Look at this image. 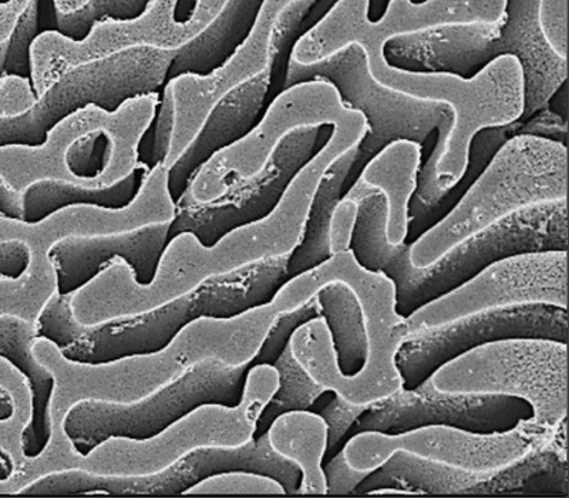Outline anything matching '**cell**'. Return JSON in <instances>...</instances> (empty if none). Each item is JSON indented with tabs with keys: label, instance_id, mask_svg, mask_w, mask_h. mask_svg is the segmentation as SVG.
Wrapping results in <instances>:
<instances>
[{
	"label": "cell",
	"instance_id": "cell-1",
	"mask_svg": "<svg viewBox=\"0 0 569 498\" xmlns=\"http://www.w3.org/2000/svg\"><path fill=\"white\" fill-rule=\"evenodd\" d=\"M368 0H340L295 43L289 62L307 67L327 60L348 44L359 43L368 54L373 77L405 94L445 103L452 124L440 153L422 163L411 199L433 206L461 181L468 166L470 142L478 132L519 121L525 108V79L518 58L501 57L472 79L450 73L410 72L389 66L388 42L370 20Z\"/></svg>",
	"mask_w": 569,
	"mask_h": 498
},
{
	"label": "cell",
	"instance_id": "cell-2",
	"mask_svg": "<svg viewBox=\"0 0 569 498\" xmlns=\"http://www.w3.org/2000/svg\"><path fill=\"white\" fill-rule=\"evenodd\" d=\"M289 258L259 260L204 278L189 291L149 309L84 323L73 295L54 292L34 320L38 340H48L68 362L102 367L160 355L183 329L201 320L229 321L269 305L288 281Z\"/></svg>",
	"mask_w": 569,
	"mask_h": 498
},
{
	"label": "cell",
	"instance_id": "cell-3",
	"mask_svg": "<svg viewBox=\"0 0 569 498\" xmlns=\"http://www.w3.org/2000/svg\"><path fill=\"white\" fill-rule=\"evenodd\" d=\"M386 218V200L380 193L359 201L351 251L365 269L381 271L391 278L397 288V310L403 317L462 286L503 258L568 251L567 200L515 213L470 237L426 269L410 263L409 242L388 245Z\"/></svg>",
	"mask_w": 569,
	"mask_h": 498
},
{
	"label": "cell",
	"instance_id": "cell-4",
	"mask_svg": "<svg viewBox=\"0 0 569 498\" xmlns=\"http://www.w3.org/2000/svg\"><path fill=\"white\" fill-rule=\"evenodd\" d=\"M539 0H510L497 24L449 26L388 40L389 66L410 72L450 73L472 79L498 58H518L525 79L520 123L548 108L568 79V63L546 43L538 21Z\"/></svg>",
	"mask_w": 569,
	"mask_h": 498
},
{
	"label": "cell",
	"instance_id": "cell-5",
	"mask_svg": "<svg viewBox=\"0 0 569 498\" xmlns=\"http://www.w3.org/2000/svg\"><path fill=\"white\" fill-rule=\"evenodd\" d=\"M567 147L549 139H509L456 207L409 246L410 263L426 269L452 248L528 208L567 200Z\"/></svg>",
	"mask_w": 569,
	"mask_h": 498
},
{
	"label": "cell",
	"instance_id": "cell-6",
	"mask_svg": "<svg viewBox=\"0 0 569 498\" xmlns=\"http://www.w3.org/2000/svg\"><path fill=\"white\" fill-rule=\"evenodd\" d=\"M252 370L251 357L240 363L208 357L138 401L80 399L63 416V436L84 459L110 439L150 441L201 408H240Z\"/></svg>",
	"mask_w": 569,
	"mask_h": 498
},
{
	"label": "cell",
	"instance_id": "cell-7",
	"mask_svg": "<svg viewBox=\"0 0 569 498\" xmlns=\"http://www.w3.org/2000/svg\"><path fill=\"white\" fill-rule=\"evenodd\" d=\"M312 0H266L251 33L233 57L208 77L182 74L164 86L173 107L170 168L204 123L208 114L237 87L271 71L266 108L284 90L290 54L306 26Z\"/></svg>",
	"mask_w": 569,
	"mask_h": 498
},
{
	"label": "cell",
	"instance_id": "cell-8",
	"mask_svg": "<svg viewBox=\"0 0 569 498\" xmlns=\"http://www.w3.org/2000/svg\"><path fill=\"white\" fill-rule=\"evenodd\" d=\"M318 79L332 84L342 102L368 121V135L358 147L342 196L356 183L363 167L389 143L408 139L422 147L437 132V143L426 161L437 158L443 148L452 124L451 109L445 103L420 100L381 84L371 73L368 54L361 44H348L327 60L307 67L289 62L284 90Z\"/></svg>",
	"mask_w": 569,
	"mask_h": 498
},
{
	"label": "cell",
	"instance_id": "cell-9",
	"mask_svg": "<svg viewBox=\"0 0 569 498\" xmlns=\"http://www.w3.org/2000/svg\"><path fill=\"white\" fill-rule=\"evenodd\" d=\"M435 390L452 396H499L530 405L531 419L560 432L568 412V345L516 338L475 347L431 375Z\"/></svg>",
	"mask_w": 569,
	"mask_h": 498
},
{
	"label": "cell",
	"instance_id": "cell-10",
	"mask_svg": "<svg viewBox=\"0 0 569 498\" xmlns=\"http://www.w3.org/2000/svg\"><path fill=\"white\" fill-rule=\"evenodd\" d=\"M274 480L284 495L298 494L301 472L272 448L269 434L237 446H197L162 470L141 475L96 474L80 468L52 471L24 486L26 496H181L220 475Z\"/></svg>",
	"mask_w": 569,
	"mask_h": 498
},
{
	"label": "cell",
	"instance_id": "cell-11",
	"mask_svg": "<svg viewBox=\"0 0 569 498\" xmlns=\"http://www.w3.org/2000/svg\"><path fill=\"white\" fill-rule=\"evenodd\" d=\"M176 51L139 48L84 63L58 78L27 112L0 116V148L38 147L52 127L89 107L113 113L133 98L159 92Z\"/></svg>",
	"mask_w": 569,
	"mask_h": 498
},
{
	"label": "cell",
	"instance_id": "cell-12",
	"mask_svg": "<svg viewBox=\"0 0 569 498\" xmlns=\"http://www.w3.org/2000/svg\"><path fill=\"white\" fill-rule=\"evenodd\" d=\"M559 437L532 419L521 420L512 430L473 432L450 426H426L387 434L361 431L342 446V456L352 470H379L393 455L405 454L452 470L491 475L518 465L548 448Z\"/></svg>",
	"mask_w": 569,
	"mask_h": 498
},
{
	"label": "cell",
	"instance_id": "cell-13",
	"mask_svg": "<svg viewBox=\"0 0 569 498\" xmlns=\"http://www.w3.org/2000/svg\"><path fill=\"white\" fill-rule=\"evenodd\" d=\"M182 3L149 0L147 10L138 19L97 22L81 42L54 31L40 33L31 48L34 94H43L63 73L84 63L139 48L177 51L197 37L224 4L222 0H199L188 14H179Z\"/></svg>",
	"mask_w": 569,
	"mask_h": 498
},
{
	"label": "cell",
	"instance_id": "cell-14",
	"mask_svg": "<svg viewBox=\"0 0 569 498\" xmlns=\"http://www.w3.org/2000/svg\"><path fill=\"white\" fill-rule=\"evenodd\" d=\"M567 265L568 251L528 252L498 260L405 317L395 335L406 343L468 317L512 307L548 305L568 310Z\"/></svg>",
	"mask_w": 569,
	"mask_h": 498
},
{
	"label": "cell",
	"instance_id": "cell-15",
	"mask_svg": "<svg viewBox=\"0 0 569 498\" xmlns=\"http://www.w3.org/2000/svg\"><path fill=\"white\" fill-rule=\"evenodd\" d=\"M329 137L328 126L295 130L278 145L263 170L231 179L214 199L197 201L184 192L173 207L168 245L178 236L190 235L202 248L212 249L233 231L269 217L296 173Z\"/></svg>",
	"mask_w": 569,
	"mask_h": 498
},
{
	"label": "cell",
	"instance_id": "cell-16",
	"mask_svg": "<svg viewBox=\"0 0 569 498\" xmlns=\"http://www.w3.org/2000/svg\"><path fill=\"white\" fill-rule=\"evenodd\" d=\"M362 119L361 113L342 102L327 80L289 87L264 109L246 137L220 150L197 171L186 192L197 201L212 200L231 179L251 177L263 170L290 132L305 127L351 124Z\"/></svg>",
	"mask_w": 569,
	"mask_h": 498
},
{
	"label": "cell",
	"instance_id": "cell-17",
	"mask_svg": "<svg viewBox=\"0 0 569 498\" xmlns=\"http://www.w3.org/2000/svg\"><path fill=\"white\" fill-rule=\"evenodd\" d=\"M533 338L568 345V310L548 305L481 312L400 347L397 365L403 388H416L441 365L491 341Z\"/></svg>",
	"mask_w": 569,
	"mask_h": 498
},
{
	"label": "cell",
	"instance_id": "cell-18",
	"mask_svg": "<svg viewBox=\"0 0 569 498\" xmlns=\"http://www.w3.org/2000/svg\"><path fill=\"white\" fill-rule=\"evenodd\" d=\"M530 405L522 399L499 396H452L435 390L431 380L393 394L371 405L359 416L353 434L380 431L399 434L426 426H450L473 432L512 430L531 419Z\"/></svg>",
	"mask_w": 569,
	"mask_h": 498
},
{
	"label": "cell",
	"instance_id": "cell-19",
	"mask_svg": "<svg viewBox=\"0 0 569 498\" xmlns=\"http://www.w3.org/2000/svg\"><path fill=\"white\" fill-rule=\"evenodd\" d=\"M171 221L150 222L110 233L71 235L56 240L46 258L54 270L57 292L77 295L118 259L129 266L139 287H149L168 247Z\"/></svg>",
	"mask_w": 569,
	"mask_h": 498
},
{
	"label": "cell",
	"instance_id": "cell-20",
	"mask_svg": "<svg viewBox=\"0 0 569 498\" xmlns=\"http://www.w3.org/2000/svg\"><path fill=\"white\" fill-rule=\"evenodd\" d=\"M271 71H264L237 87L208 114L201 129L181 156L168 168V192L173 205L181 199L191 179L220 150L240 141L258 123L266 109Z\"/></svg>",
	"mask_w": 569,
	"mask_h": 498
},
{
	"label": "cell",
	"instance_id": "cell-21",
	"mask_svg": "<svg viewBox=\"0 0 569 498\" xmlns=\"http://www.w3.org/2000/svg\"><path fill=\"white\" fill-rule=\"evenodd\" d=\"M34 322L20 316L0 315V358L24 376L31 394V416L21 431L20 449L28 460H37L48 450L52 428L51 402L57 388L56 375L34 356Z\"/></svg>",
	"mask_w": 569,
	"mask_h": 498
},
{
	"label": "cell",
	"instance_id": "cell-22",
	"mask_svg": "<svg viewBox=\"0 0 569 498\" xmlns=\"http://www.w3.org/2000/svg\"><path fill=\"white\" fill-rule=\"evenodd\" d=\"M422 155L421 145L408 139L387 145L363 167L356 183L341 197L356 202L373 193L385 197L388 245L400 246L408 242L409 207L417 189Z\"/></svg>",
	"mask_w": 569,
	"mask_h": 498
},
{
	"label": "cell",
	"instance_id": "cell-23",
	"mask_svg": "<svg viewBox=\"0 0 569 498\" xmlns=\"http://www.w3.org/2000/svg\"><path fill=\"white\" fill-rule=\"evenodd\" d=\"M261 3L259 0H226L219 14L176 51L167 82L182 74L208 77L224 66L251 33Z\"/></svg>",
	"mask_w": 569,
	"mask_h": 498
},
{
	"label": "cell",
	"instance_id": "cell-24",
	"mask_svg": "<svg viewBox=\"0 0 569 498\" xmlns=\"http://www.w3.org/2000/svg\"><path fill=\"white\" fill-rule=\"evenodd\" d=\"M149 171L137 168L110 183H84L67 179H42L22 190L24 219L22 223L38 225L69 207H98L103 210H126L136 202Z\"/></svg>",
	"mask_w": 569,
	"mask_h": 498
},
{
	"label": "cell",
	"instance_id": "cell-25",
	"mask_svg": "<svg viewBox=\"0 0 569 498\" xmlns=\"http://www.w3.org/2000/svg\"><path fill=\"white\" fill-rule=\"evenodd\" d=\"M269 437L278 454L301 472L299 495H328L323 459L328 449L327 421L311 410H293L272 422Z\"/></svg>",
	"mask_w": 569,
	"mask_h": 498
},
{
	"label": "cell",
	"instance_id": "cell-26",
	"mask_svg": "<svg viewBox=\"0 0 569 498\" xmlns=\"http://www.w3.org/2000/svg\"><path fill=\"white\" fill-rule=\"evenodd\" d=\"M358 147L348 150L330 167L313 197L303 240L288 260V280L316 268L332 255L329 251V225L332 213L342 197V188L350 173Z\"/></svg>",
	"mask_w": 569,
	"mask_h": 498
},
{
	"label": "cell",
	"instance_id": "cell-27",
	"mask_svg": "<svg viewBox=\"0 0 569 498\" xmlns=\"http://www.w3.org/2000/svg\"><path fill=\"white\" fill-rule=\"evenodd\" d=\"M521 123L516 121L513 124L498 127V129L481 130L476 135L470 142L468 166L466 173L460 182L447 193L443 199H440L437 205L422 206L420 202L411 199L409 207V245L416 241L418 237L426 233L427 230L433 228L452 208L461 200V197L467 193V190L472 187L476 179L489 166L493 156L505 143L516 136H519Z\"/></svg>",
	"mask_w": 569,
	"mask_h": 498
},
{
	"label": "cell",
	"instance_id": "cell-28",
	"mask_svg": "<svg viewBox=\"0 0 569 498\" xmlns=\"http://www.w3.org/2000/svg\"><path fill=\"white\" fill-rule=\"evenodd\" d=\"M568 491V468L560 445L550 444L507 470L490 475L473 495L565 494Z\"/></svg>",
	"mask_w": 569,
	"mask_h": 498
},
{
	"label": "cell",
	"instance_id": "cell-29",
	"mask_svg": "<svg viewBox=\"0 0 569 498\" xmlns=\"http://www.w3.org/2000/svg\"><path fill=\"white\" fill-rule=\"evenodd\" d=\"M317 300L332 335L340 369L346 375L358 372L368 351V340L356 297L342 283H330L317 295Z\"/></svg>",
	"mask_w": 569,
	"mask_h": 498
},
{
	"label": "cell",
	"instance_id": "cell-30",
	"mask_svg": "<svg viewBox=\"0 0 569 498\" xmlns=\"http://www.w3.org/2000/svg\"><path fill=\"white\" fill-rule=\"evenodd\" d=\"M278 374V388L260 410L253 421L251 438L259 439L269 434L272 422L283 414L293 410H310L313 405L321 401L325 392L322 387L313 384L300 365L296 362L289 345L284 347L281 356L272 363Z\"/></svg>",
	"mask_w": 569,
	"mask_h": 498
},
{
	"label": "cell",
	"instance_id": "cell-31",
	"mask_svg": "<svg viewBox=\"0 0 569 498\" xmlns=\"http://www.w3.org/2000/svg\"><path fill=\"white\" fill-rule=\"evenodd\" d=\"M381 468L418 495H472L490 477L452 470L405 454L393 455Z\"/></svg>",
	"mask_w": 569,
	"mask_h": 498
},
{
	"label": "cell",
	"instance_id": "cell-32",
	"mask_svg": "<svg viewBox=\"0 0 569 498\" xmlns=\"http://www.w3.org/2000/svg\"><path fill=\"white\" fill-rule=\"evenodd\" d=\"M147 6V0H57L52 2L56 32L81 42L97 22L138 19Z\"/></svg>",
	"mask_w": 569,
	"mask_h": 498
},
{
	"label": "cell",
	"instance_id": "cell-33",
	"mask_svg": "<svg viewBox=\"0 0 569 498\" xmlns=\"http://www.w3.org/2000/svg\"><path fill=\"white\" fill-rule=\"evenodd\" d=\"M40 29L39 2H28L13 32L0 42V82L6 78H20L31 82V48Z\"/></svg>",
	"mask_w": 569,
	"mask_h": 498
},
{
	"label": "cell",
	"instance_id": "cell-34",
	"mask_svg": "<svg viewBox=\"0 0 569 498\" xmlns=\"http://www.w3.org/2000/svg\"><path fill=\"white\" fill-rule=\"evenodd\" d=\"M539 27L556 56L567 60L568 53V2L567 0H539Z\"/></svg>",
	"mask_w": 569,
	"mask_h": 498
},
{
	"label": "cell",
	"instance_id": "cell-35",
	"mask_svg": "<svg viewBox=\"0 0 569 498\" xmlns=\"http://www.w3.org/2000/svg\"><path fill=\"white\" fill-rule=\"evenodd\" d=\"M368 408L356 407V405L347 404L339 397L329 399L327 407L321 410L323 420L328 426V449L327 455H333L336 446L351 432L353 425Z\"/></svg>",
	"mask_w": 569,
	"mask_h": 498
},
{
	"label": "cell",
	"instance_id": "cell-36",
	"mask_svg": "<svg viewBox=\"0 0 569 498\" xmlns=\"http://www.w3.org/2000/svg\"><path fill=\"white\" fill-rule=\"evenodd\" d=\"M33 248L20 237L0 239V281H20L34 266Z\"/></svg>",
	"mask_w": 569,
	"mask_h": 498
},
{
	"label": "cell",
	"instance_id": "cell-37",
	"mask_svg": "<svg viewBox=\"0 0 569 498\" xmlns=\"http://www.w3.org/2000/svg\"><path fill=\"white\" fill-rule=\"evenodd\" d=\"M359 202L341 199L336 206L329 225L330 255L351 251L353 230H356Z\"/></svg>",
	"mask_w": 569,
	"mask_h": 498
},
{
	"label": "cell",
	"instance_id": "cell-38",
	"mask_svg": "<svg viewBox=\"0 0 569 498\" xmlns=\"http://www.w3.org/2000/svg\"><path fill=\"white\" fill-rule=\"evenodd\" d=\"M156 129L152 145V167L167 165L171 152L173 130V107L170 94L162 87L159 108H157Z\"/></svg>",
	"mask_w": 569,
	"mask_h": 498
},
{
	"label": "cell",
	"instance_id": "cell-39",
	"mask_svg": "<svg viewBox=\"0 0 569 498\" xmlns=\"http://www.w3.org/2000/svg\"><path fill=\"white\" fill-rule=\"evenodd\" d=\"M322 468L325 479H327L328 494L330 495L356 494L358 485L369 475L352 470L347 465L341 450L337 451L332 459Z\"/></svg>",
	"mask_w": 569,
	"mask_h": 498
},
{
	"label": "cell",
	"instance_id": "cell-40",
	"mask_svg": "<svg viewBox=\"0 0 569 498\" xmlns=\"http://www.w3.org/2000/svg\"><path fill=\"white\" fill-rule=\"evenodd\" d=\"M567 135L568 121L550 112L548 108L521 123L519 130V136L545 138L565 145V147H567Z\"/></svg>",
	"mask_w": 569,
	"mask_h": 498
},
{
	"label": "cell",
	"instance_id": "cell-41",
	"mask_svg": "<svg viewBox=\"0 0 569 498\" xmlns=\"http://www.w3.org/2000/svg\"><path fill=\"white\" fill-rule=\"evenodd\" d=\"M0 218L14 222H22L24 219L22 193L6 179L2 172H0Z\"/></svg>",
	"mask_w": 569,
	"mask_h": 498
},
{
	"label": "cell",
	"instance_id": "cell-42",
	"mask_svg": "<svg viewBox=\"0 0 569 498\" xmlns=\"http://www.w3.org/2000/svg\"><path fill=\"white\" fill-rule=\"evenodd\" d=\"M16 415V399L4 386L0 385V422L13 419Z\"/></svg>",
	"mask_w": 569,
	"mask_h": 498
},
{
	"label": "cell",
	"instance_id": "cell-43",
	"mask_svg": "<svg viewBox=\"0 0 569 498\" xmlns=\"http://www.w3.org/2000/svg\"><path fill=\"white\" fill-rule=\"evenodd\" d=\"M16 472V461L8 450L0 446V482H6L13 478Z\"/></svg>",
	"mask_w": 569,
	"mask_h": 498
}]
</instances>
